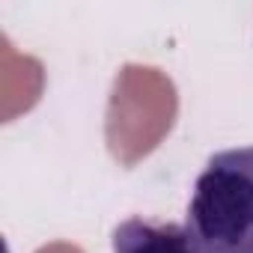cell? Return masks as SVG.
<instances>
[{
    "label": "cell",
    "mask_w": 253,
    "mask_h": 253,
    "mask_svg": "<svg viewBox=\"0 0 253 253\" xmlns=\"http://www.w3.org/2000/svg\"><path fill=\"white\" fill-rule=\"evenodd\" d=\"M185 223L206 253H253V146L214 152L203 164Z\"/></svg>",
    "instance_id": "obj_1"
},
{
    "label": "cell",
    "mask_w": 253,
    "mask_h": 253,
    "mask_svg": "<svg viewBox=\"0 0 253 253\" xmlns=\"http://www.w3.org/2000/svg\"><path fill=\"white\" fill-rule=\"evenodd\" d=\"M110 253H206V250L188 223L134 214L113 226Z\"/></svg>",
    "instance_id": "obj_2"
}]
</instances>
